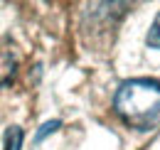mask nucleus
<instances>
[{
    "label": "nucleus",
    "instance_id": "7ed1b4c3",
    "mask_svg": "<svg viewBox=\"0 0 160 150\" xmlns=\"http://www.w3.org/2000/svg\"><path fill=\"white\" fill-rule=\"evenodd\" d=\"M145 44L153 47V49H160V12L155 15L150 30H148V35H145Z\"/></svg>",
    "mask_w": 160,
    "mask_h": 150
},
{
    "label": "nucleus",
    "instance_id": "f257e3e1",
    "mask_svg": "<svg viewBox=\"0 0 160 150\" xmlns=\"http://www.w3.org/2000/svg\"><path fill=\"white\" fill-rule=\"evenodd\" d=\"M113 111L133 131L150 133L160 128V81L128 79L113 96Z\"/></svg>",
    "mask_w": 160,
    "mask_h": 150
},
{
    "label": "nucleus",
    "instance_id": "f03ea898",
    "mask_svg": "<svg viewBox=\"0 0 160 150\" xmlns=\"http://www.w3.org/2000/svg\"><path fill=\"white\" fill-rule=\"evenodd\" d=\"M5 150H22V131L18 126L5 131Z\"/></svg>",
    "mask_w": 160,
    "mask_h": 150
},
{
    "label": "nucleus",
    "instance_id": "20e7f679",
    "mask_svg": "<svg viewBox=\"0 0 160 150\" xmlns=\"http://www.w3.org/2000/svg\"><path fill=\"white\" fill-rule=\"evenodd\" d=\"M59 126H62V121H47V123H44V126L40 128V133H37V138H35V140L40 143V140L44 138V135H49V133H54L57 128H59Z\"/></svg>",
    "mask_w": 160,
    "mask_h": 150
}]
</instances>
